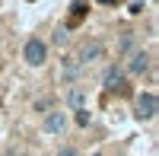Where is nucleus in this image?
I'll return each mask as SVG.
<instances>
[{
  "label": "nucleus",
  "instance_id": "nucleus-1",
  "mask_svg": "<svg viewBox=\"0 0 159 156\" xmlns=\"http://www.w3.org/2000/svg\"><path fill=\"white\" fill-rule=\"evenodd\" d=\"M22 61L29 64V67H45L48 61V42H42L38 35H29L22 45Z\"/></svg>",
  "mask_w": 159,
  "mask_h": 156
},
{
  "label": "nucleus",
  "instance_id": "nucleus-2",
  "mask_svg": "<svg viewBox=\"0 0 159 156\" xmlns=\"http://www.w3.org/2000/svg\"><path fill=\"white\" fill-rule=\"evenodd\" d=\"M67 112L64 108H51L45 118H42V134L45 137H61V134H67Z\"/></svg>",
  "mask_w": 159,
  "mask_h": 156
},
{
  "label": "nucleus",
  "instance_id": "nucleus-3",
  "mask_svg": "<svg viewBox=\"0 0 159 156\" xmlns=\"http://www.w3.org/2000/svg\"><path fill=\"white\" fill-rule=\"evenodd\" d=\"M156 108H159V102H156V93H153V89H147V93L137 96V118H140V121H153V118H156Z\"/></svg>",
  "mask_w": 159,
  "mask_h": 156
},
{
  "label": "nucleus",
  "instance_id": "nucleus-4",
  "mask_svg": "<svg viewBox=\"0 0 159 156\" xmlns=\"http://www.w3.org/2000/svg\"><path fill=\"white\" fill-rule=\"evenodd\" d=\"M105 57V45L102 42H86L83 48H80V54H76V61H80V67H89V64H96V61H102Z\"/></svg>",
  "mask_w": 159,
  "mask_h": 156
},
{
  "label": "nucleus",
  "instance_id": "nucleus-5",
  "mask_svg": "<svg viewBox=\"0 0 159 156\" xmlns=\"http://www.w3.org/2000/svg\"><path fill=\"white\" fill-rule=\"evenodd\" d=\"M124 86V67L121 64H108V67L102 70V89H108V93H115V89Z\"/></svg>",
  "mask_w": 159,
  "mask_h": 156
},
{
  "label": "nucleus",
  "instance_id": "nucleus-6",
  "mask_svg": "<svg viewBox=\"0 0 159 156\" xmlns=\"http://www.w3.org/2000/svg\"><path fill=\"white\" fill-rule=\"evenodd\" d=\"M80 76H83V67H80V61H76L73 54H64V57H61V80L67 83V86H73Z\"/></svg>",
  "mask_w": 159,
  "mask_h": 156
},
{
  "label": "nucleus",
  "instance_id": "nucleus-7",
  "mask_svg": "<svg viewBox=\"0 0 159 156\" xmlns=\"http://www.w3.org/2000/svg\"><path fill=\"white\" fill-rule=\"evenodd\" d=\"M121 67L130 76H143V73L150 70V54H147V51H134V54L127 57V64H121Z\"/></svg>",
  "mask_w": 159,
  "mask_h": 156
},
{
  "label": "nucleus",
  "instance_id": "nucleus-8",
  "mask_svg": "<svg viewBox=\"0 0 159 156\" xmlns=\"http://www.w3.org/2000/svg\"><path fill=\"white\" fill-rule=\"evenodd\" d=\"M134 51H140V35H137V32H124L121 38H118V54H121V57H130Z\"/></svg>",
  "mask_w": 159,
  "mask_h": 156
},
{
  "label": "nucleus",
  "instance_id": "nucleus-9",
  "mask_svg": "<svg viewBox=\"0 0 159 156\" xmlns=\"http://www.w3.org/2000/svg\"><path fill=\"white\" fill-rule=\"evenodd\" d=\"M83 102H86V93H83L80 86H70V89H67V108L76 112V108H83Z\"/></svg>",
  "mask_w": 159,
  "mask_h": 156
},
{
  "label": "nucleus",
  "instance_id": "nucleus-10",
  "mask_svg": "<svg viewBox=\"0 0 159 156\" xmlns=\"http://www.w3.org/2000/svg\"><path fill=\"white\" fill-rule=\"evenodd\" d=\"M51 42H54L57 48H64V45L70 42V29H67V25H57V29H54V35H51Z\"/></svg>",
  "mask_w": 159,
  "mask_h": 156
},
{
  "label": "nucleus",
  "instance_id": "nucleus-11",
  "mask_svg": "<svg viewBox=\"0 0 159 156\" xmlns=\"http://www.w3.org/2000/svg\"><path fill=\"white\" fill-rule=\"evenodd\" d=\"M51 108H54V99H38V102H35V112H45V115H48Z\"/></svg>",
  "mask_w": 159,
  "mask_h": 156
},
{
  "label": "nucleus",
  "instance_id": "nucleus-12",
  "mask_svg": "<svg viewBox=\"0 0 159 156\" xmlns=\"http://www.w3.org/2000/svg\"><path fill=\"white\" fill-rule=\"evenodd\" d=\"M76 124L80 127H89V112L86 108H76Z\"/></svg>",
  "mask_w": 159,
  "mask_h": 156
},
{
  "label": "nucleus",
  "instance_id": "nucleus-13",
  "mask_svg": "<svg viewBox=\"0 0 159 156\" xmlns=\"http://www.w3.org/2000/svg\"><path fill=\"white\" fill-rule=\"evenodd\" d=\"M57 156H80V150H76V147H61Z\"/></svg>",
  "mask_w": 159,
  "mask_h": 156
}]
</instances>
